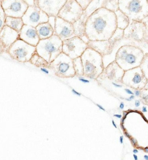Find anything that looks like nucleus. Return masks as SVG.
Wrapping results in <instances>:
<instances>
[{"mask_svg":"<svg viewBox=\"0 0 148 160\" xmlns=\"http://www.w3.org/2000/svg\"><path fill=\"white\" fill-rule=\"evenodd\" d=\"M117 28L115 13L103 7L88 19L86 35L89 41H108Z\"/></svg>","mask_w":148,"mask_h":160,"instance_id":"obj_1","label":"nucleus"},{"mask_svg":"<svg viewBox=\"0 0 148 160\" xmlns=\"http://www.w3.org/2000/svg\"><path fill=\"white\" fill-rule=\"evenodd\" d=\"M145 54L143 50L136 45L124 44L118 49L115 62L126 72L140 67Z\"/></svg>","mask_w":148,"mask_h":160,"instance_id":"obj_2","label":"nucleus"},{"mask_svg":"<svg viewBox=\"0 0 148 160\" xmlns=\"http://www.w3.org/2000/svg\"><path fill=\"white\" fill-rule=\"evenodd\" d=\"M80 58L84 66V77L96 80L104 72L103 57L99 53L88 48Z\"/></svg>","mask_w":148,"mask_h":160,"instance_id":"obj_3","label":"nucleus"},{"mask_svg":"<svg viewBox=\"0 0 148 160\" xmlns=\"http://www.w3.org/2000/svg\"><path fill=\"white\" fill-rule=\"evenodd\" d=\"M119 7L131 22H142L148 16V0H119Z\"/></svg>","mask_w":148,"mask_h":160,"instance_id":"obj_4","label":"nucleus"},{"mask_svg":"<svg viewBox=\"0 0 148 160\" xmlns=\"http://www.w3.org/2000/svg\"><path fill=\"white\" fill-rule=\"evenodd\" d=\"M36 52L50 64L63 53V41L55 34L48 39L40 40Z\"/></svg>","mask_w":148,"mask_h":160,"instance_id":"obj_5","label":"nucleus"},{"mask_svg":"<svg viewBox=\"0 0 148 160\" xmlns=\"http://www.w3.org/2000/svg\"><path fill=\"white\" fill-rule=\"evenodd\" d=\"M54 74L59 78H67L75 77L73 60L67 55L61 53L56 59L49 64Z\"/></svg>","mask_w":148,"mask_h":160,"instance_id":"obj_6","label":"nucleus"},{"mask_svg":"<svg viewBox=\"0 0 148 160\" xmlns=\"http://www.w3.org/2000/svg\"><path fill=\"white\" fill-rule=\"evenodd\" d=\"M36 52V47L27 44L20 39L12 44L8 51V55L12 59L21 63L30 62Z\"/></svg>","mask_w":148,"mask_h":160,"instance_id":"obj_7","label":"nucleus"},{"mask_svg":"<svg viewBox=\"0 0 148 160\" xmlns=\"http://www.w3.org/2000/svg\"><path fill=\"white\" fill-rule=\"evenodd\" d=\"M148 80L146 78L140 67L126 71L123 77L122 83L133 89H144Z\"/></svg>","mask_w":148,"mask_h":160,"instance_id":"obj_8","label":"nucleus"},{"mask_svg":"<svg viewBox=\"0 0 148 160\" xmlns=\"http://www.w3.org/2000/svg\"><path fill=\"white\" fill-rule=\"evenodd\" d=\"M87 48L88 44L77 37L63 41V53L72 60L81 57Z\"/></svg>","mask_w":148,"mask_h":160,"instance_id":"obj_9","label":"nucleus"},{"mask_svg":"<svg viewBox=\"0 0 148 160\" xmlns=\"http://www.w3.org/2000/svg\"><path fill=\"white\" fill-rule=\"evenodd\" d=\"M84 11L76 0H67L57 16L74 24L80 19Z\"/></svg>","mask_w":148,"mask_h":160,"instance_id":"obj_10","label":"nucleus"},{"mask_svg":"<svg viewBox=\"0 0 148 160\" xmlns=\"http://www.w3.org/2000/svg\"><path fill=\"white\" fill-rule=\"evenodd\" d=\"M21 19L24 25L36 28L40 24L47 23L49 16L39 8L38 5H36L28 7Z\"/></svg>","mask_w":148,"mask_h":160,"instance_id":"obj_11","label":"nucleus"},{"mask_svg":"<svg viewBox=\"0 0 148 160\" xmlns=\"http://www.w3.org/2000/svg\"><path fill=\"white\" fill-rule=\"evenodd\" d=\"M1 6L7 17L22 18L28 7L24 0H2Z\"/></svg>","mask_w":148,"mask_h":160,"instance_id":"obj_12","label":"nucleus"},{"mask_svg":"<svg viewBox=\"0 0 148 160\" xmlns=\"http://www.w3.org/2000/svg\"><path fill=\"white\" fill-rule=\"evenodd\" d=\"M55 34L63 41L75 37L73 24L58 16L56 17Z\"/></svg>","mask_w":148,"mask_h":160,"instance_id":"obj_13","label":"nucleus"},{"mask_svg":"<svg viewBox=\"0 0 148 160\" xmlns=\"http://www.w3.org/2000/svg\"><path fill=\"white\" fill-rule=\"evenodd\" d=\"M67 0H38V7L49 17H57Z\"/></svg>","mask_w":148,"mask_h":160,"instance_id":"obj_14","label":"nucleus"},{"mask_svg":"<svg viewBox=\"0 0 148 160\" xmlns=\"http://www.w3.org/2000/svg\"><path fill=\"white\" fill-rule=\"evenodd\" d=\"M124 72V70L114 61L105 68L104 72L99 77L108 79L112 82L122 83Z\"/></svg>","mask_w":148,"mask_h":160,"instance_id":"obj_15","label":"nucleus"},{"mask_svg":"<svg viewBox=\"0 0 148 160\" xmlns=\"http://www.w3.org/2000/svg\"><path fill=\"white\" fill-rule=\"evenodd\" d=\"M127 28L129 30H124V37L132 38L136 41H141L144 39L145 36L146 27L143 22H131L129 24Z\"/></svg>","mask_w":148,"mask_h":160,"instance_id":"obj_16","label":"nucleus"},{"mask_svg":"<svg viewBox=\"0 0 148 160\" xmlns=\"http://www.w3.org/2000/svg\"><path fill=\"white\" fill-rule=\"evenodd\" d=\"M19 39L36 47L40 41L36 28L27 25H24L19 32Z\"/></svg>","mask_w":148,"mask_h":160,"instance_id":"obj_17","label":"nucleus"},{"mask_svg":"<svg viewBox=\"0 0 148 160\" xmlns=\"http://www.w3.org/2000/svg\"><path fill=\"white\" fill-rule=\"evenodd\" d=\"M88 48L99 53L103 57L107 56L111 53L113 47L109 41H89L88 43Z\"/></svg>","mask_w":148,"mask_h":160,"instance_id":"obj_18","label":"nucleus"},{"mask_svg":"<svg viewBox=\"0 0 148 160\" xmlns=\"http://www.w3.org/2000/svg\"><path fill=\"white\" fill-rule=\"evenodd\" d=\"M18 39H19V32L7 26H5L0 32V40L6 46L8 51L12 44Z\"/></svg>","mask_w":148,"mask_h":160,"instance_id":"obj_19","label":"nucleus"},{"mask_svg":"<svg viewBox=\"0 0 148 160\" xmlns=\"http://www.w3.org/2000/svg\"><path fill=\"white\" fill-rule=\"evenodd\" d=\"M73 26L75 36L80 38L88 44L89 40L86 35V22L80 18L73 24Z\"/></svg>","mask_w":148,"mask_h":160,"instance_id":"obj_20","label":"nucleus"},{"mask_svg":"<svg viewBox=\"0 0 148 160\" xmlns=\"http://www.w3.org/2000/svg\"><path fill=\"white\" fill-rule=\"evenodd\" d=\"M104 2L105 1L103 0H92V2L86 9L84 11V13L80 18L86 22L88 19L94 12H96L98 9L104 7Z\"/></svg>","mask_w":148,"mask_h":160,"instance_id":"obj_21","label":"nucleus"},{"mask_svg":"<svg viewBox=\"0 0 148 160\" xmlns=\"http://www.w3.org/2000/svg\"><path fill=\"white\" fill-rule=\"evenodd\" d=\"M36 30L40 40L48 39L55 34V30L48 22L38 25Z\"/></svg>","mask_w":148,"mask_h":160,"instance_id":"obj_22","label":"nucleus"},{"mask_svg":"<svg viewBox=\"0 0 148 160\" xmlns=\"http://www.w3.org/2000/svg\"><path fill=\"white\" fill-rule=\"evenodd\" d=\"M24 23L21 18L7 17L5 20V26L15 30L17 32H20L21 30L24 26Z\"/></svg>","mask_w":148,"mask_h":160,"instance_id":"obj_23","label":"nucleus"},{"mask_svg":"<svg viewBox=\"0 0 148 160\" xmlns=\"http://www.w3.org/2000/svg\"><path fill=\"white\" fill-rule=\"evenodd\" d=\"M115 13L116 16L117 28L123 30L127 28L129 24L131 23V21L128 17L119 9Z\"/></svg>","mask_w":148,"mask_h":160,"instance_id":"obj_24","label":"nucleus"},{"mask_svg":"<svg viewBox=\"0 0 148 160\" xmlns=\"http://www.w3.org/2000/svg\"><path fill=\"white\" fill-rule=\"evenodd\" d=\"M30 62L35 66L40 68H48L49 64L46 60H45L43 58L40 56L36 52L33 55L31 60H30Z\"/></svg>","mask_w":148,"mask_h":160,"instance_id":"obj_25","label":"nucleus"},{"mask_svg":"<svg viewBox=\"0 0 148 160\" xmlns=\"http://www.w3.org/2000/svg\"><path fill=\"white\" fill-rule=\"evenodd\" d=\"M73 64H74V70L75 72V76L78 77H84V66H83L81 58L79 57L74 59Z\"/></svg>","mask_w":148,"mask_h":160,"instance_id":"obj_26","label":"nucleus"},{"mask_svg":"<svg viewBox=\"0 0 148 160\" xmlns=\"http://www.w3.org/2000/svg\"><path fill=\"white\" fill-rule=\"evenodd\" d=\"M124 32L123 30H122L120 28H117L116 31L112 35V37L109 40L110 43L113 47L115 44L117 42L122 40V38L124 37Z\"/></svg>","mask_w":148,"mask_h":160,"instance_id":"obj_27","label":"nucleus"},{"mask_svg":"<svg viewBox=\"0 0 148 160\" xmlns=\"http://www.w3.org/2000/svg\"><path fill=\"white\" fill-rule=\"evenodd\" d=\"M104 8H106L111 12H115L119 9V1L112 0V1H105Z\"/></svg>","mask_w":148,"mask_h":160,"instance_id":"obj_28","label":"nucleus"},{"mask_svg":"<svg viewBox=\"0 0 148 160\" xmlns=\"http://www.w3.org/2000/svg\"><path fill=\"white\" fill-rule=\"evenodd\" d=\"M140 68L144 74L146 78L148 80V53L145 54L144 57L140 65Z\"/></svg>","mask_w":148,"mask_h":160,"instance_id":"obj_29","label":"nucleus"},{"mask_svg":"<svg viewBox=\"0 0 148 160\" xmlns=\"http://www.w3.org/2000/svg\"><path fill=\"white\" fill-rule=\"evenodd\" d=\"M6 18H7L6 15L4 12L3 8L1 6V1H0V32L5 26Z\"/></svg>","mask_w":148,"mask_h":160,"instance_id":"obj_30","label":"nucleus"},{"mask_svg":"<svg viewBox=\"0 0 148 160\" xmlns=\"http://www.w3.org/2000/svg\"><path fill=\"white\" fill-rule=\"evenodd\" d=\"M76 1L84 11L88 7L89 4L92 2V0H76Z\"/></svg>","mask_w":148,"mask_h":160,"instance_id":"obj_31","label":"nucleus"},{"mask_svg":"<svg viewBox=\"0 0 148 160\" xmlns=\"http://www.w3.org/2000/svg\"><path fill=\"white\" fill-rule=\"evenodd\" d=\"M141 99L144 104L148 105V89H142V95L140 97Z\"/></svg>","mask_w":148,"mask_h":160,"instance_id":"obj_32","label":"nucleus"},{"mask_svg":"<svg viewBox=\"0 0 148 160\" xmlns=\"http://www.w3.org/2000/svg\"><path fill=\"white\" fill-rule=\"evenodd\" d=\"M56 20V17H54V16H50V17H49L48 23L50 25V26L52 27V28H53L54 30H55V29Z\"/></svg>","mask_w":148,"mask_h":160,"instance_id":"obj_33","label":"nucleus"},{"mask_svg":"<svg viewBox=\"0 0 148 160\" xmlns=\"http://www.w3.org/2000/svg\"><path fill=\"white\" fill-rule=\"evenodd\" d=\"M28 7L38 5V0H24Z\"/></svg>","mask_w":148,"mask_h":160,"instance_id":"obj_34","label":"nucleus"},{"mask_svg":"<svg viewBox=\"0 0 148 160\" xmlns=\"http://www.w3.org/2000/svg\"><path fill=\"white\" fill-rule=\"evenodd\" d=\"M5 52L8 53V49L6 47V46L2 42V41L0 40V54H2Z\"/></svg>","mask_w":148,"mask_h":160,"instance_id":"obj_35","label":"nucleus"},{"mask_svg":"<svg viewBox=\"0 0 148 160\" xmlns=\"http://www.w3.org/2000/svg\"><path fill=\"white\" fill-rule=\"evenodd\" d=\"M129 113V111L128 112H123V117L121 119V121H120V124H123L124 125V122H125V120L127 118V116Z\"/></svg>","mask_w":148,"mask_h":160,"instance_id":"obj_36","label":"nucleus"},{"mask_svg":"<svg viewBox=\"0 0 148 160\" xmlns=\"http://www.w3.org/2000/svg\"><path fill=\"white\" fill-rule=\"evenodd\" d=\"M135 98H136V96H135L134 95H130V96L128 97V98H121V99H124V100H126V101H127V102H131V101H132V100H134V99H135Z\"/></svg>","mask_w":148,"mask_h":160,"instance_id":"obj_37","label":"nucleus"},{"mask_svg":"<svg viewBox=\"0 0 148 160\" xmlns=\"http://www.w3.org/2000/svg\"><path fill=\"white\" fill-rule=\"evenodd\" d=\"M134 95L136 96V97H141V95H142V90H140V89H136V90H134Z\"/></svg>","mask_w":148,"mask_h":160,"instance_id":"obj_38","label":"nucleus"},{"mask_svg":"<svg viewBox=\"0 0 148 160\" xmlns=\"http://www.w3.org/2000/svg\"><path fill=\"white\" fill-rule=\"evenodd\" d=\"M130 140L131 141V144H132L134 147H136V146H138V142H137V140H136V139H135L134 138H132V137Z\"/></svg>","mask_w":148,"mask_h":160,"instance_id":"obj_39","label":"nucleus"},{"mask_svg":"<svg viewBox=\"0 0 148 160\" xmlns=\"http://www.w3.org/2000/svg\"><path fill=\"white\" fill-rule=\"evenodd\" d=\"M124 91L127 94H128L129 95H134V92L132 91L131 89H130L129 88H125L124 89Z\"/></svg>","mask_w":148,"mask_h":160,"instance_id":"obj_40","label":"nucleus"},{"mask_svg":"<svg viewBox=\"0 0 148 160\" xmlns=\"http://www.w3.org/2000/svg\"><path fill=\"white\" fill-rule=\"evenodd\" d=\"M78 78H79V80L81 82H84V83H89V82H90V81L85 79L84 78V77H78Z\"/></svg>","mask_w":148,"mask_h":160,"instance_id":"obj_41","label":"nucleus"},{"mask_svg":"<svg viewBox=\"0 0 148 160\" xmlns=\"http://www.w3.org/2000/svg\"><path fill=\"white\" fill-rule=\"evenodd\" d=\"M112 85L116 87V88H122L123 87V85L120 84V83H117V82H112Z\"/></svg>","mask_w":148,"mask_h":160,"instance_id":"obj_42","label":"nucleus"},{"mask_svg":"<svg viewBox=\"0 0 148 160\" xmlns=\"http://www.w3.org/2000/svg\"><path fill=\"white\" fill-rule=\"evenodd\" d=\"M134 105H135V107L136 108H139L141 105V100H138V99H136V100H135Z\"/></svg>","mask_w":148,"mask_h":160,"instance_id":"obj_43","label":"nucleus"},{"mask_svg":"<svg viewBox=\"0 0 148 160\" xmlns=\"http://www.w3.org/2000/svg\"><path fill=\"white\" fill-rule=\"evenodd\" d=\"M123 132H124V135H125V136H126L127 138H128L129 139H130L132 138V136H131V135H130V134L128 132H127V131H126H126H123Z\"/></svg>","mask_w":148,"mask_h":160,"instance_id":"obj_44","label":"nucleus"},{"mask_svg":"<svg viewBox=\"0 0 148 160\" xmlns=\"http://www.w3.org/2000/svg\"><path fill=\"white\" fill-rule=\"evenodd\" d=\"M113 117H116L118 119H122V117H123V115L122 114H113Z\"/></svg>","mask_w":148,"mask_h":160,"instance_id":"obj_45","label":"nucleus"},{"mask_svg":"<svg viewBox=\"0 0 148 160\" xmlns=\"http://www.w3.org/2000/svg\"><path fill=\"white\" fill-rule=\"evenodd\" d=\"M142 112L143 113H145V112H148V109H147V107L146 106H143L142 108Z\"/></svg>","mask_w":148,"mask_h":160,"instance_id":"obj_46","label":"nucleus"},{"mask_svg":"<svg viewBox=\"0 0 148 160\" xmlns=\"http://www.w3.org/2000/svg\"><path fill=\"white\" fill-rule=\"evenodd\" d=\"M124 106H125V104L123 102H120V104H119V108L120 110H123L124 108Z\"/></svg>","mask_w":148,"mask_h":160,"instance_id":"obj_47","label":"nucleus"},{"mask_svg":"<svg viewBox=\"0 0 148 160\" xmlns=\"http://www.w3.org/2000/svg\"><path fill=\"white\" fill-rule=\"evenodd\" d=\"M119 142H120V144H123V143H124V136L123 135L120 136Z\"/></svg>","mask_w":148,"mask_h":160,"instance_id":"obj_48","label":"nucleus"},{"mask_svg":"<svg viewBox=\"0 0 148 160\" xmlns=\"http://www.w3.org/2000/svg\"><path fill=\"white\" fill-rule=\"evenodd\" d=\"M72 92H73V93H74L75 95H77V96H81V94H80V93H79V92H77V91H75V89H72Z\"/></svg>","mask_w":148,"mask_h":160,"instance_id":"obj_49","label":"nucleus"},{"mask_svg":"<svg viewBox=\"0 0 148 160\" xmlns=\"http://www.w3.org/2000/svg\"><path fill=\"white\" fill-rule=\"evenodd\" d=\"M96 106L98 108H100V110H103V111H104V112L106 111L105 109L101 105H100V104H96Z\"/></svg>","mask_w":148,"mask_h":160,"instance_id":"obj_50","label":"nucleus"},{"mask_svg":"<svg viewBox=\"0 0 148 160\" xmlns=\"http://www.w3.org/2000/svg\"><path fill=\"white\" fill-rule=\"evenodd\" d=\"M41 70L43 72L46 73V74H48L49 73L48 70L46 69V68H41Z\"/></svg>","mask_w":148,"mask_h":160,"instance_id":"obj_51","label":"nucleus"},{"mask_svg":"<svg viewBox=\"0 0 148 160\" xmlns=\"http://www.w3.org/2000/svg\"><path fill=\"white\" fill-rule=\"evenodd\" d=\"M112 124L114 128H116V129L117 128V125H116V122H115V121L113 120H112Z\"/></svg>","mask_w":148,"mask_h":160,"instance_id":"obj_52","label":"nucleus"},{"mask_svg":"<svg viewBox=\"0 0 148 160\" xmlns=\"http://www.w3.org/2000/svg\"><path fill=\"white\" fill-rule=\"evenodd\" d=\"M132 152H133V153H134V154H138V153L139 152V151H138V150L136 149V148H134L133 150H132Z\"/></svg>","mask_w":148,"mask_h":160,"instance_id":"obj_53","label":"nucleus"},{"mask_svg":"<svg viewBox=\"0 0 148 160\" xmlns=\"http://www.w3.org/2000/svg\"><path fill=\"white\" fill-rule=\"evenodd\" d=\"M133 158L134 160H138V157L136 154H133Z\"/></svg>","mask_w":148,"mask_h":160,"instance_id":"obj_54","label":"nucleus"},{"mask_svg":"<svg viewBox=\"0 0 148 160\" xmlns=\"http://www.w3.org/2000/svg\"><path fill=\"white\" fill-rule=\"evenodd\" d=\"M144 152L146 153H148V147H146L144 149Z\"/></svg>","mask_w":148,"mask_h":160,"instance_id":"obj_55","label":"nucleus"},{"mask_svg":"<svg viewBox=\"0 0 148 160\" xmlns=\"http://www.w3.org/2000/svg\"><path fill=\"white\" fill-rule=\"evenodd\" d=\"M144 158L145 160H148V155H144Z\"/></svg>","mask_w":148,"mask_h":160,"instance_id":"obj_56","label":"nucleus"},{"mask_svg":"<svg viewBox=\"0 0 148 160\" xmlns=\"http://www.w3.org/2000/svg\"></svg>","mask_w":148,"mask_h":160,"instance_id":"obj_57","label":"nucleus"}]
</instances>
